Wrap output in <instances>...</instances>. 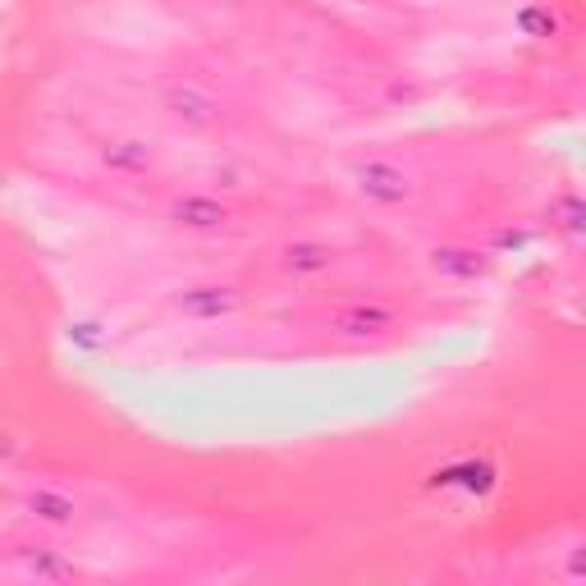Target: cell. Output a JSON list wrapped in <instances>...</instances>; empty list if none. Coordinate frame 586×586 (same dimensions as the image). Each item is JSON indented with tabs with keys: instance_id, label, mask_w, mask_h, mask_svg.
Listing matches in <instances>:
<instances>
[{
	"instance_id": "obj_2",
	"label": "cell",
	"mask_w": 586,
	"mask_h": 586,
	"mask_svg": "<svg viewBox=\"0 0 586 586\" xmlns=\"http://www.w3.org/2000/svg\"><path fill=\"white\" fill-rule=\"evenodd\" d=\"M166 110L189 129H206L215 119V97L198 83H170L166 87Z\"/></svg>"
},
{
	"instance_id": "obj_3",
	"label": "cell",
	"mask_w": 586,
	"mask_h": 586,
	"mask_svg": "<svg viewBox=\"0 0 586 586\" xmlns=\"http://www.w3.org/2000/svg\"><path fill=\"white\" fill-rule=\"evenodd\" d=\"M23 509H28V518L42 522V528H51V532H70L78 522V504L55 486H38L33 496L23 500Z\"/></svg>"
},
{
	"instance_id": "obj_4",
	"label": "cell",
	"mask_w": 586,
	"mask_h": 586,
	"mask_svg": "<svg viewBox=\"0 0 586 586\" xmlns=\"http://www.w3.org/2000/svg\"><path fill=\"white\" fill-rule=\"evenodd\" d=\"M179 312L198 317V321H221V317L238 312V294L230 285H193L179 294Z\"/></svg>"
},
{
	"instance_id": "obj_7",
	"label": "cell",
	"mask_w": 586,
	"mask_h": 586,
	"mask_svg": "<svg viewBox=\"0 0 586 586\" xmlns=\"http://www.w3.org/2000/svg\"><path fill=\"white\" fill-rule=\"evenodd\" d=\"M330 248L326 243H312V238H298V243H289L285 248V270L289 275H317V270H326L330 266Z\"/></svg>"
},
{
	"instance_id": "obj_6",
	"label": "cell",
	"mask_w": 586,
	"mask_h": 586,
	"mask_svg": "<svg viewBox=\"0 0 586 586\" xmlns=\"http://www.w3.org/2000/svg\"><path fill=\"white\" fill-rule=\"evenodd\" d=\"M334 326L344 334H376V330L394 326V312L381 307V302H353V307H344V312L334 317Z\"/></svg>"
},
{
	"instance_id": "obj_1",
	"label": "cell",
	"mask_w": 586,
	"mask_h": 586,
	"mask_svg": "<svg viewBox=\"0 0 586 586\" xmlns=\"http://www.w3.org/2000/svg\"><path fill=\"white\" fill-rule=\"evenodd\" d=\"M358 193L366 202H381V206H398L413 189H408V174L390 166V161H372V166H362L358 170Z\"/></svg>"
},
{
	"instance_id": "obj_5",
	"label": "cell",
	"mask_w": 586,
	"mask_h": 586,
	"mask_svg": "<svg viewBox=\"0 0 586 586\" xmlns=\"http://www.w3.org/2000/svg\"><path fill=\"white\" fill-rule=\"evenodd\" d=\"M170 221L189 234H215V230L230 225V206L215 202V198H179L170 206Z\"/></svg>"
}]
</instances>
